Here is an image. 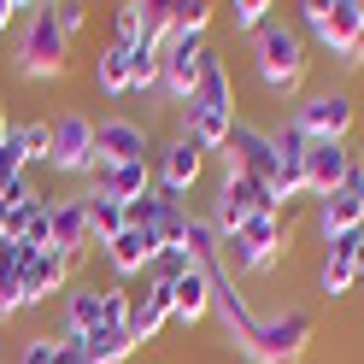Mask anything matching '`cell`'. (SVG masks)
Wrapping results in <instances>:
<instances>
[{
	"mask_svg": "<svg viewBox=\"0 0 364 364\" xmlns=\"http://www.w3.org/2000/svg\"><path fill=\"white\" fill-rule=\"evenodd\" d=\"M230 129H235V88H230V71L223 59H206L188 106H182V135L200 141V153H223L230 147Z\"/></svg>",
	"mask_w": 364,
	"mask_h": 364,
	"instance_id": "6da1fadb",
	"label": "cell"
},
{
	"mask_svg": "<svg viewBox=\"0 0 364 364\" xmlns=\"http://www.w3.org/2000/svg\"><path fill=\"white\" fill-rule=\"evenodd\" d=\"M306 36L294 30V24H264L253 36V71L259 82L270 88V95H294V88L306 82Z\"/></svg>",
	"mask_w": 364,
	"mask_h": 364,
	"instance_id": "7a4b0ae2",
	"label": "cell"
},
{
	"mask_svg": "<svg viewBox=\"0 0 364 364\" xmlns=\"http://www.w3.org/2000/svg\"><path fill=\"white\" fill-rule=\"evenodd\" d=\"M65 59H71V36L53 24V12H48V6H30L24 36H18V59H12V71L24 77V82H41V77H59V71H65Z\"/></svg>",
	"mask_w": 364,
	"mask_h": 364,
	"instance_id": "3957f363",
	"label": "cell"
},
{
	"mask_svg": "<svg viewBox=\"0 0 364 364\" xmlns=\"http://www.w3.org/2000/svg\"><path fill=\"white\" fill-rule=\"evenodd\" d=\"M306 347H311V317L300 306H288L277 317H259V329H253V341H247L241 353L253 364H300Z\"/></svg>",
	"mask_w": 364,
	"mask_h": 364,
	"instance_id": "277c9868",
	"label": "cell"
},
{
	"mask_svg": "<svg viewBox=\"0 0 364 364\" xmlns=\"http://www.w3.org/2000/svg\"><path fill=\"white\" fill-rule=\"evenodd\" d=\"M48 171H59V176L95 171V118L59 112V118L48 124Z\"/></svg>",
	"mask_w": 364,
	"mask_h": 364,
	"instance_id": "5b68a950",
	"label": "cell"
},
{
	"mask_svg": "<svg viewBox=\"0 0 364 364\" xmlns=\"http://www.w3.org/2000/svg\"><path fill=\"white\" fill-rule=\"evenodd\" d=\"M277 141L259 129V124H241L235 118V129H230V147H223V176H247V182H277Z\"/></svg>",
	"mask_w": 364,
	"mask_h": 364,
	"instance_id": "8992f818",
	"label": "cell"
},
{
	"mask_svg": "<svg viewBox=\"0 0 364 364\" xmlns=\"http://www.w3.org/2000/svg\"><path fill=\"white\" fill-rule=\"evenodd\" d=\"M300 18H306V30L317 36V48H329L335 59L364 36V0H329V6L323 0H306Z\"/></svg>",
	"mask_w": 364,
	"mask_h": 364,
	"instance_id": "52a82bcc",
	"label": "cell"
},
{
	"mask_svg": "<svg viewBox=\"0 0 364 364\" xmlns=\"http://www.w3.org/2000/svg\"><path fill=\"white\" fill-rule=\"evenodd\" d=\"M353 95L347 88H317V95H306L300 106H294V124L306 129V141H347L353 129Z\"/></svg>",
	"mask_w": 364,
	"mask_h": 364,
	"instance_id": "ba28073f",
	"label": "cell"
},
{
	"mask_svg": "<svg viewBox=\"0 0 364 364\" xmlns=\"http://www.w3.org/2000/svg\"><path fill=\"white\" fill-rule=\"evenodd\" d=\"M65 288H71V259L53 253V247H41V253L24 247V259H18V300H24V311L59 300Z\"/></svg>",
	"mask_w": 364,
	"mask_h": 364,
	"instance_id": "9c48e42d",
	"label": "cell"
},
{
	"mask_svg": "<svg viewBox=\"0 0 364 364\" xmlns=\"http://www.w3.org/2000/svg\"><path fill=\"white\" fill-rule=\"evenodd\" d=\"M253 212H282V206H277V194H270L264 182L223 176V188H218V200H212V230H218V235H235Z\"/></svg>",
	"mask_w": 364,
	"mask_h": 364,
	"instance_id": "30bf717a",
	"label": "cell"
},
{
	"mask_svg": "<svg viewBox=\"0 0 364 364\" xmlns=\"http://www.w3.org/2000/svg\"><path fill=\"white\" fill-rule=\"evenodd\" d=\"M165 95L176 100V106H188V95H194V82H200V71H206V59H212V48H206V36H171L165 41Z\"/></svg>",
	"mask_w": 364,
	"mask_h": 364,
	"instance_id": "8fae6325",
	"label": "cell"
},
{
	"mask_svg": "<svg viewBox=\"0 0 364 364\" xmlns=\"http://www.w3.org/2000/svg\"><path fill=\"white\" fill-rule=\"evenodd\" d=\"M358 223H364V165H353V176L341 182L335 194L317 200V235H323V241L358 235Z\"/></svg>",
	"mask_w": 364,
	"mask_h": 364,
	"instance_id": "7c38bea8",
	"label": "cell"
},
{
	"mask_svg": "<svg viewBox=\"0 0 364 364\" xmlns=\"http://www.w3.org/2000/svg\"><path fill=\"white\" fill-rule=\"evenodd\" d=\"M171 323V282L147 277L141 294H129V341L135 347H147V341H159Z\"/></svg>",
	"mask_w": 364,
	"mask_h": 364,
	"instance_id": "4fadbf2b",
	"label": "cell"
},
{
	"mask_svg": "<svg viewBox=\"0 0 364 364\" xmlns=\"http://www.w3.org/2000/svg\"><path fill=\"white\" fill-rule=\"evenodd\" d=\"M353 165H358V153L347 141H311L306 147V188L323 200V194H335L341 182L353 176Z\"/></svg>",
	"mask_w": 364,
	"mask_h": 364,
	"instance_id": "5bb4252c",
	"label": "cell"
},
{
	"mask_svg": "<svg viewBox=\"0 0 364 364\" xmlns=\"http://www.w3.org/2000/svg\"><path fill=\"white\" fill-rule=\"evenodd\" d=\"M147 159V129L135 118H100L95 124V165H135Z\"/></svg>",
	"mask_w": 364,
	"mask_h": 364,
	"instance_id": "9a60e30c",
	"label": "cell"
},
{
	"mask_svg": "<svg viewBox=\"0 0 364 364\" xmlns=\"http://www.w3.org/2000/svg\"><path fill=\"white\" fill-rule=\"evenodd\" d=\"M200 171H206V153H200V141H188V135H176V141L159 153V194H171V200H182L200 182Z\"/></svg>",
	"mask_w": 364,
	"mask_h": 364,
	"instance_id": "2e32d148",
	"label": "cell"
},
{
	"mask_svg": "<svg viewBox=\"0 0 364 364\" xmlns=\"http://www.w3.org/2000/svg\"><path fill=\"white\" fill-rule=\"evenodd\" d=\"M212 311L223 317V329H230V341H241V347L253 341V329H259V311L247 306V294H241V288H235L230 277H223V270H212Z\"/></svg>",
	"mask_w": 364,
	"mask_h": 364,
	"instance_id": "e0dca14e",
	"label": "cell"
},
{
	"mask_svg": "<svg viewBox=\"0 0 364 364\" xmlns=\"http://www.w3.org/2000/svg\"><path fill=\"white\" fill-rule=\"evenodd\" d=\"M100 253H106V264L118 270V277H141V270H153V264H159V253H165V247H159V235H153V230H124L118 241H106Z\"/></svg>",
	"mask_w": 364,
	"mask_h": 364,
	"instance_id": "ac0fdd59",
	"label": "cell"
},
{
	"mask_svg": "<svg viewBox=\"0 0 364 364\" xmlns=\"http://www.w3.org/2000/svg\"><path fill=\"white\" fill-rule=\"evenodd\" d=\"M212 270H218V264H188V270L171 282V317L200 323V317L212 311Z\"/></svg>",
	"mask_w": 364,
	"mask_h": 364,
	"instance_id": "d6986e66",
	"label": "cell"
},
{
	"mask_svg": "<svg viewBox=\"0 0 364 364\" xmlns=\"http://www.w3.org/2000/svg\"><path fill=\"white\" fill-rule=\"evenodd\" d=\"M95 194H112L118 206H129V200L153 194V165L147 159H135V165H95Z\"/></svg>",
	"mask_w": 364,
	"mask_h": 364,
	"instance_id": "ffe728a7",
	"label": "cell"
},
{
	"mask_svg": "<svg viewBox=\"0 0 364 364\" xmlns=\"http://www.w3.org/2000/svg\"><path fill=\"white\" fill-rule=\"evenodd\" d=\"M88 212H82V200H53V253H65V259H82L88 253Z\"/></svg>",
	"mask_w": 364,
	"mask_h": 364,
	"instance_id": "44dd1931",
	"label": "cell"
},
{
	"mask_svg": "<svg viewBox=\"0 0 364 364\" xmlns=\"http://www.w3.org/2000/svg\"><path fill=\"white\" fill-rule=\"evenodd\" d=\"M59 300H65V329H59V335L82 341L88 329H100V288H95V282H71Z\"/></svg>",
	"mask_w": 364,
	"mask_h": 364,
	"instance_id": "7402d4cb",
	"label": "cell"
},
{
	"mask_svg": "<svg viewBox=\"0 0 364 364\" xmlns=\"http://www.w3.org/2000/svg\"><path fill=\"white\" fill-rule=\"evenodd\" d=\"M95 88H100L106 100L129 95V48H124V41H106V48H100V59H95Z\"/></svg>",
	"mask_w": 364,
	"mask_h": 364,
	"instance_id": "603a6c76",
	"label": "cell"
},
{
	"mask_svg": "<svg viewBox=\"0 0 364 364\" xmlns=\"http://www.w3.org/2000/svg\"><path fill=\"white\" fill-rule=\"evenodd\" d=\"M82 212H88V241H95V247L124 235V206L112 194H82Z\"/></svg>",
	"mask_w": 364,
	"mask_h": 364,
	"instance_id": "cb8c5ba5",
	"label": "cell"
},
{
	"mask_svg": "<svg viewBox=\"0 0 364 364\" xmlns=\"http://www.w3.org/2000/svg\"><path fill=\"white\" fill-rule=\"evenodd\" d=\"M18 259H24V241H0V323H12L24 300H18Z\"/></svg>",
	"mask_w": 364,
	"mask_h": 364,
	"instance_id": "d4e9b609",
	"label": "cell"
},
{
	"mask_svg": "<svg viewBox=\"0 0 364 364\" xmlns=\"http://www.w3.org/2000/svg\"><path fill=\"white\" fill-rule=\"evenodd\" d=\"M82 353L95 358V364H124V358L135 353V341H129V329L100 323V329H88V335H82Z\"/></svg>",
	"mask_w": 364,
	"mask_h": 364,
	"instance_id": "484cf974",
	"label": "cell"
},
{
	"mask_svg": "<svg viewBox=\"0 0 364 364\" xmlns=\"http://www.w3.org/2000/svg\"><path fill=\"white\" fill-rule=\"evenodd\" d=\"M353 282H358L353 259L347 253H323V264H317V288H323L329 300H341V294H353Z\"/></svg>",
	"mask_w": 364,
	"mask_h": 364,
	"instance_id": "4316f807",
	"label": "cell"
},
{
	"mask_svg": "<svg viewBox=\"0 0 364 364\" xmlns=\"http://www.w3.org/2000/svg\"><path fill=\"white\" fill-rule=\"evenodd\" d=\"M159 82H165V59L153 48H129V88L135 95H153Z\"/></svg>",
	"mask_w": 364,
	"mask_h": 364,
	"instance_id": "83f0119b",
	"label": "cell"
},
{
	"mask_svg": "<svg viewBox=\"0 0 364 364\" xmlns=\"http://www.w3.org/2000/svg\"><path fill=\"white\" fill-rule=\"evenodd\" d=\"M165 206H171V194H141V200H129L124 206V230H159V218H165Z\"/></svg>",
	"mask_w": 364,
	"mask_h": 364,
	"instance_id": "f1b7e54d",
	"label": "cell"
},
{
	"mask_svg": "<svg viewBox=\"0 0 364 364\" xmlns=\"http://www.w3.org/2000/svg\"><path fill=\"white\" fill-rule=\"evenodd\" d=\"M141 18H147V0H124V6H112V41L135 48V41H141Z\"/></svg>",
	"mask_w": 364,
	"mask_h": 364,
	"instance_id": "f546056e",
	"label": "cell"
},
{
	"mask_svg": "<svg viewBox=\"0 0 364 364\" xmlns=\"http://www.w3.org/2000/svg\"><path fill=\"white\" fill-rule=\"evenodd\" d=\"M270 194H277V206L311 194V188H306V159H282V165H277V182H270Z\"/></svg>",
	"mask_w": 364,
	"mask_h": 364,
	"instance_id": "4dcf8cb0",
	"label": "cell"
},
{
	"mask_svg": "<svg viewBox=\"0 0 364 364\" xmlns=\"http://www.w3.org/2000/svg\"><path fill=\"white\" fill-rule=\"evenodd\" d=\"M18 176H30V153H24V141H18V124H12V135L0 141V188H6V182H18Z\"/></svg>",
	"mask_w": 364,
	"mask_h": 364,
	"instance_id": "1f68e13d",
	"label": "cell"
},
{
	"mask_svg": "<svg viewBox=\"0 0 364 364\" xmlns=\"http://www.w3.org/2000/svg\"><path fill=\"white\" fill-rule=\"evenodd\" d=\"M159 247H188V212H182V200H171L165 218H159Z\"/></svg>",
	"mask_w": 364,
	"mask_h": 364,
	"instance_id": "d6a6232c",
	"label": "cell"
},
{
	"mask_svg": "<svg viewBox=\"0 0 364 364\" xmlns=\"http://www.w3.org/2000/svg\"><path fill=\"white\" fill-rule=\"evenodd\" d=\"M100 323H112V329H129V288H100Z\"/></svg>",
	"mask_w": 364,
	"mask_h": 364,
	"instance_id": "836d02e7",
	"label": "cell"
},
{
	"mask_svg": "<svg viewBox=\"0 0 364 364\" xmlns=\"http://www.w3.org/2000/svg\"><path fill=\"white\" fill-rule=\"evenodd\" d=\"M270 12H277V6H270V0H235V6H230V18H235V30H264L270 24Z\"/></svg>",
	"mask_w": 364,
	"mask_h": 364,
	"instance_id": "e575fe53",
	"label": "cell"
},
{
	"mask_svg": "<svg viewBox=\"0 0 364 364\" xmlns=\"http://www.w3.org/2000/svg\"><path fill=\"white\" fill-rule=\"evenodd\" d=\"M18 364H59V335H30Z\"/></svg>",
	"mask_w": 364,
	"mask_h": 364,
	"instance_id": "d590c367",
	"label": "cell"
},
{
	"mask_svg": "<svg viewBox=\"0 0 364 364\" xmlns=\"http://www.w3.org/2000/svg\"><path fill=\"white\" fill-rule=\"evenodd\" d=\"M48 12H53V24H59L65 36H77V30L88 24V6H82V0H53Z\"/></svg>",
	"mask_w": 364,
	"mask_h": 364,
	"instance_id": "8d00e7d4",
	"label": "cell"
},
{
	"mask_svg": "<svg viewBox=\"0 0 364 364\" xmlns=\"http://www.w3.org/2000/svg\"><path fill=\"white\" fill-rule=\"evenodd\" d=\"M18 141H24L30 165H41V159H48V124H18Z\"/></svg>",
	"mask_w": 364,
	"mask_h": 364,
	"instance_id": "74e56055",
	"label": "cell"
},
{
	"mask_svg": "<svg viewBox=\"0 0 364 364\" xmlns=\"http://www.w3.org/2000/svg\"><path fill=\"white\" fill-rule=\"evenodd\" d=\"M18 12H30V6H24V0H0V36H6V30L18 24Z\"/></svg>",
	"mask_w": 364,
	"mask_h": 364,
	"instance_id": "f35d334b",
	"label": "cell"
},
{
	"mask_svg": "<svg viewBox=\"0 0 364 364\" xmlns=\"http://www.w3.org/2000/svg\"><path fill=\"white\" fill-rule=\"evenodd\" d=\"M341 65H364V36L353 41V48H347V53H341Z\"/></svg>",
	"mask_w": 364,
	"mask_h": 364,
	"instance_id": "ab89813d",
	"label": "cell"
},
{
	"mask_svg": "<svg viewBox=\"0 0 364 364\" xmlns=\"http://www.w3.org/2000/svg\"><path fill=\"white\" fill-rule=\"evenodd\" d=\"M353 270L364 277V235H353Z\"/></svg>",
	"mask_w": 364,
	"mask_h": 364,
	"instance_id": "60d3db41",
	"label": "cell"
},
{
	"mask_svg": "<svg viewBox=\"0 0 364 364\" xmlns=\"http://www.w3.org/2000/svg\"><path fill=\"white\" fill-rule=\"evenodd\" d=\"M6 135H12V124H6V106H0V141H6Z\"/></svg>",
	"mask_w": 364,
	"mask_h": 364,
	"instance_id": "b9f144b4",
	"label": "cell"
},
{
	"mask_svg": "<svg viewBox=\"0 0 364 364\" xmlns=\"http://www.w3.org/2000/svg\"><path fill=\"white\" fill-rule=\"evenodd\" d=\"M0 241H6V212H0Z\"/></svg>",
	"mask_w": 364,
	"mask_h": 364,
	"instance_id": "7bdbcfd3",
	"label": "cell"
},
{
	"mask_svg": "<svg viewBox=\"0 0 364 364\" xmlns=\"http://www.w3.org/2000/svg\"><path fill=\"white\" fill-rule=\"evenodd\" d=\"M358 235H364V223H358Z\"/></svg>",
	"mask_w": 364,
	"mask_h": 364,
	"instance_id": "ee69618b",
	"label": "cell"
}]
</instances>
